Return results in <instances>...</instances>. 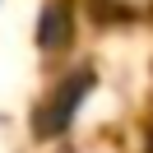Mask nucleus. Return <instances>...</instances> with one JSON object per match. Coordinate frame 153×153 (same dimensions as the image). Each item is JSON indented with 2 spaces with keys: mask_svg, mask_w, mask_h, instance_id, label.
<instances>
[{
  "mask_svg": "<svg viewBox=\"0 0 153 153\" xmlns=\"http://www.w3.org/2000/svg\"><path fill=\"white\" fill-rule=\"evenodd\" d=\"M88 93H93V70H79V74L60 79V84L47 93V102L37 107V116H33V134H37V139L65 134L70 125H74V116H79V107H84Z\"/></svg>",
  "mask_w": 153,
  "mask_h": 153,
  "instance_id": "f257e3e1",
  "label": "nucleus"
},
{
  "mask_svg": "<svg viewBox=\"0 0 153 153\" xmlns=\"http://www.w3.org/2000/svg\"><path fill=\"white\" fill-rule=\"evenodd\" d=\"M70 10L65 5H47L42 10V19H37V47H47V51H60L70 42Z\"/></svg>",
  "mask_w": 153,
  "mask_h": 153,
  "instance_id": "f03ea898",
  "label": "nucleus"
}]
</instances>
